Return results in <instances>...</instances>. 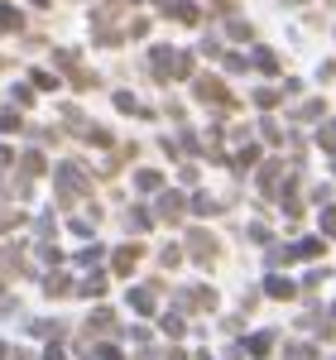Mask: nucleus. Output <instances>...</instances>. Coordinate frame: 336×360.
<instances>
[{"instance_id":"obj_14","label":"nucleus","mask_w":336,"mask_h":360,"mask_svg":"<svg viewBox=\"0 0 336 360\" xmlns=\"http://www.w3.org/2000/svg\"><path fill=\"white\" fill-rule=\"evenodd\" d=\"M130 303L140 307V312H154V293H130Z\"/></svg>"},{"instance_id":"obj_17","label":"nucleus","mask_w":336,"mask_h":360,"mask_svg":"<svg viewBox=\"0 0 336 360\" xmlns=\"http://www.w3.org/2000/svg\"><path fill=\"white\" fill-rule=\"evenodd\" d=\"M5 164H10V149H5V144H0V168H5Z\"/></svg>"},{"instance_id":"obj_2","label":"nucleus","mask_w":336,"mask_h":360,"mask_svg":"<svg viewBox=\"0 0 336 360\" xmlns=\"http://www.w3.org/2000/svg\"><path fill=\"white\" fill-rule=\"evenodd\" d=\"M197 96L207 101V106H221V111H235V96L226 91L217 77H197Z\"/></svg>"},{"instance_id":"obj_8","label":"nucleus","mask_w":336,"mask_h":360,"mask_svg":"<svg viewBox=\"0 0 336 360\" xmlns=\"http://www.w3.org/2000/svg\"><path fill=\"white\" fill-rule=\"evenodd\" d=\"M125 226H130V231H149V226H154V217H149V212H140V207H130Z\"/></svg>"},{"instance_id":"obj_13","label":"nucleus","mask_w":336,"mask_h":360,"mask_svg":"<svg viewBox=\"0 0 336 360\" xmlns=\"http://www.w3.org/2000/svg\"><path fill=\"white\" fill-rule=\"evenodd\" d=\"M101 288H106V278H101V274H96V278H86V283H82V293H86V298H101Z\"/></svg>"},{"instance_id":"obj_10","label":"nucleus","mask_w":336,"mask_h":360,"mask_svg":"<svg viewBox=\"0 0 336 360\" xmlns=\"http://www.w3.org/2000/svg\"><path fill=\"white\" fill-rule=\"evenodd\" d=\"M135 183H140V193H159V188H164V178H159V173H149V168L135 173Z\"/></svg>"},{"instance_id":"obj_15","label":"nucleus","mask_w":336,"mask_h":360,"mask_svg":"<svg viewBox=\"0 0 336 360\" xmlns=\"http://www.w3.org/2000/svg\"><path fill=\"white\" fill-rule=\"evenodd\" d=\"M44 283H49V293H67V278H63V274H49Z\"/></svg>"},{"instance_id":"obj_6","label":"nucleus","mask_w":336,"mask_h":360,"mask_svg":"<svg viewBox=\"0 0 336 360\" xmlns=\"http://www.w3.org/2000/svg\"><path fill=\"white\" fill-rule=\"evenodd\" d=\"M10 29H25V15L15 5H0V34H10Z\"/></svg>"},{"instance_id":"obj_12","label":"nucleus","mask_w":336,"mask_h":360,"mask_svg":"<svg viewBox=\"0 0 336 360\" xmlns=\"http://www.w3.org/2000/svg\"><path fill=\"white\" fill-rule=\"evenodd\" d=\"M159 259H164L168 269H173V264H183V245H164V255H159Z\"/></svg>"},{"instance_id":"obj_1","label":"nucleus","mask_w":336,"mask_h":360,"mask_svg":"<svg viewBox=\"0 0 336 360\" xmlns=\"http://www.w3.org/2000/svg\"><path fill=\"white\" fill-rule=\"evenodd\" d=\"M188 255H193L202 269H212V259L221 255V245H217V236H212V231H193V236H188Z\"/></svg>"},{"instance_id":"obj_5","label":"nucleus","mask_w":336,"mask_h":360,"mask_svg":"<svg viewBox=\"0 0 336 360\" xmlns=\"http://www.w3.org/2000/svg\"><path fill=\"white\" fill-rule=\"evenodd\" d=\"M178 217H183V197L164 193V202H159V221H178Z\"/></svg>"},{"instance_id":"obj_4","label":"nucleus","mask_w":336,"mask_h":360,"mask_svg":"<svg viewBox=\"0 0 336 360\" xmlns=\"http://www.w3.org/2000/svg\"><path fill=\"white\" fill-rule=\"evenodd\" d=\"M164 10L173 15V20H183V25H197V20H202V10H197L193 0H168Z\"/></svg>"},{"instance_id":"obj_9","label":"nucleus","mask_w":336,"mask_h":360,"mask_svg":"<svg viewBox=\"0 0 336 360\" xmlns=\"http://www.w3.org/2000/svg\"><path fill=\"white\" fill-rule=\"evenodd\" d=\"M254 68L259 72H279V58L269 53V49H254Z\"/></svg>"},{"instance_id":"obj_11","label":"nucleus","mask_w":336,"mask_h":360,"mask_svg":"<svg viewBox=\"0 0 336 360\" xmlns=\"http://www.w3.org/2000/svg\"><path fill=\"white\" fill-rule=\"evenodd\" d=\"M269 293H274V298H293V278L274 274V278H269Z\"/></svg>"},{"instance_id":"obj_7","label":"nucleus","mask_w":336,"mask_h":360,"mask_svg":"<svg viewBox=\"0 0 336 360\" xmlns=\"http://www.w3.org/2000/svg\"><path fill=\"white\" fill-rule=\"evenodd\" d=\"M115 111H125V115H149V106H140L130 91H115Z\"/></svg>"},{"instance_id":"obj_3","label":"nucleus","mask_w":336,"mask_h":360,"mask_svg":"<svg viewBox=\"0 0 336 360\" xmlns=\"http://www.w3.org/2000/svg\"><path fill=\"white\" fill-rule=\"evenodd\" d=\"M111 259H115V274H130V269H135V264L144 259V250H140V245H120Z\"/></svg>"},{"instance_id":"obj_16","label":"nucleus","mask_w":336,"mask_h":360,"mask_svg":"<svg viewBox=\"0 0 336 360\" xmlns=\"http://www.w3.org/2000/svg\"><path fill=\"white\" fill-rule=\"evenodd\" d=\"M250 34H254V29L245 25V20H235V25H231V39H250Z\"/></svg>"}]
</instances>
